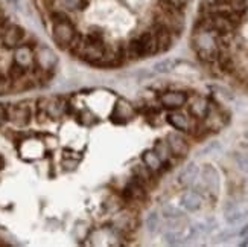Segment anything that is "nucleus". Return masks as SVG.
Returning a JSON list of instances; mask_svg holds the SVG:
<instances>
[{
    "instance_id": "nucleus-7",
    "label": "nucleus",
    "mask_w": 248,
    "mask_h": 247,
    "mask_svg": "<svg viewBox=\"0 0 248 247\" xmlns=\"http://www.w3.org/2000/svg\"><path fill=\"white\" fill-rule=\"evenodd\" d=\"M189 96L185 92H165L160 95V104L161 107H165L168 110H180L183 105L187 104Z\"/></svg>"
},
{
    "instance_id": "nucleus-23",
    "label": "nucleus",
    "mask_w": 248,
    "mask_h": 247,
    "mask_svg": "<svg viewBox=\"0 0 248 247\" xmlns=\"http://www.w3.org/2000/svg\"><path fill=\"white\" fill-rule=\"evenodd\" d=\"M163 240L166 244L169 246H177V244H181L183 243V235L180 231H175V229H168L165 233H163Z\"/></svg>"
},
{
    "instance_id": "nucleus-26",
    "label": "nucleus",
    "mask_w": 248,
    "mask_h": 247,
    "mask_svg": "<svg viewBox=\"0 0 248 247\" xmlns=\"http://www.w3.org/2000/svg\"><path fill=\"white\" fill-rule=\"evenodd\" d=\"M9 92H13V81L9 80L8 75L0 72V96L8 95Z\"/></svg>"
},
{
    "instance_id": "nucleus-3",
    "label": "nucleus",
    "mask_w": 248,
    "mask_h": 247,
    "mask_svg": "<svg viewBox=\"0 0 248 247\" xmlns=\"http://www.w3.org/2000/svg\"><path fill=\"white\" fill-rule=\"evenodd\" d=\"M146 197H148V188L133 176L131 180L128 181V185L125 186V189L122 191V198L126 203H134V201H145Z\"/></svg>"
},
{
    "instance_id": "nucleus-17",
    "label": "nucleus",
    "mask_w": 248,
    "mask_h": 247,
    "mask_svg": "<svg viewBox=\"0 0 248 247\" xmlns=\"http://www.w3.org/2000/svg\"><path fill=\"white\" fill-rule=\"evenodd\" d=\"M198 174H200V168L195 164H190V165H187L180 173V176H178V183L181 186H190L192 183H195Z\"/></svg>"
},
{
    "instance_id": "nucleus-25",
    "label": "nucleus",
    "mask_w": 248,
    "mask_h": 247,
    "mask_svg": "<svg viewBox=\"0 0 248 247\" xmlns=\"http://www.w3.org/2000/svg\"><path fill=\"white\" fill-rule=\"evenodd\" d=\"M160 228V217H158V214L153 212V214H149V215L146 217V229L148 232L151 233H154L157 232Z\"/></svg>"
},
{
    "instance_id": "nucleus-13",
    "label": "nucleus",
    "mask_w": 248,
    "mask_h": 247,
    "mask_svg": "<svg viewBox=\"0 0 248 247\" xmlns=\"http://www.w3.org/2000/svg\"><path fill=\"white\" fill-rule=\"evenodd\" d=\"M209 110H210V104H209V101L206 99V98H195L192 102H190V105H189V115L193 117L195 121H202L204 117L207 116V113H209Z\"/></svg>"
},
{
    "instance_id": "nucleus-20",
    "label": "nucleus",
    "mask_w": 248,
    "mask_h": 247,
    "mask_svg": "<svg viewBox=\"0 0 248 247\" xmlns=\"http://www.w3.org/2000/svg\"><path fill=\"white\" fill-rule=\"evenodd\" d=\"M28 70H29V67H26V66H23V64H20V63H17L16 60L9 64V67H8V77H9V80L13 81V82H16V81H20V80H23L26 75H28Z\"/></svg>"
},
{
    "instance_id": "nucleus-31",
    "label": "nucleus",
    "mask_w": 248,
    "mask_h": 247,
    "mask_svg": "<svg viewBox=\"0 0 248 247\" xmlns=\"http://www.w3.org/2000/svg\"><path fill=\"white\" fill-rule=\"evenodd\" d=\"M239 235L242 238H248V224H245V226L241 229V232H239Z\"/></svg>"
},
{
    "instance_id": "nucleus-15",
    "label": "nucleus",
    "mask_w": 248,
    "mask_h": 247,
    "mask_svg": "<svg viewBox=\"0 0 248 247\" xmlns=\"http://www.w3.org/2000/svg\"><path fill=\"white\" fill-rule=\"evenodd\" d=\"M64 113H66V102L60 98L46 99V115L52 121H58Z\"/></svg>"
},
{
    "instance_id": "nucleus-6",
    "label": "nucleus",
    "mask_w": 248,
    "mask_h": 247,
    "mask_svg": "<svg viewBox=\"0 0 248 247\" xmlns=\"http://www.w3.org/2000/svg\"><path fill=\"white\" fill-rule=\"evenodd\" d=\"M153 34H154L155 41H157V49H158V52H166V50L170 49L172 43H174V32H172L170 29H168L165 25L154 21V25H153Z\"/></svg>"
},
{
    "instance_id": "nucleus-8",
    "label": "nucleus",
    "mask_w": 248,
    "mask_h": 247,
    "mask_svg": "<svg viewBox=\"0 0 248 247\" xmlns=\"http://www.w3.org/2000/svg\"><path fill=\"white\" fill-rule=\"evenodd\" d=\"M201 179H202V185L206 186V189L210 194L217 196L221 188V179H219L218 169L212 165H204L201 171Z\"/></svg>"
},
{
    "instance_id": "nucleus-18",
    "label": "nucleus",
    "mask_w": 248,
    "mask_h": 247,
    "mask_svg": "<svg viewBox=\"0 0 248 247\" xmlns=\"http://www.w3.org/2000/svg\"><path fill=\"white\" fill-rule=\"evenodd\" d=\"M142 162L151 171H153L154 174L161 173V171H163V162H161V159L154 153V149H146V151L142 154Z\"/></svg>"
},
{
    "instance_id": "nucleus-19",
    "label": "nucleus",
    "mask_w": 248,
    "mask_h": 247,
    "mask_svg": "<svg viewBox=\"0 0 248 247\" xmlns=\"http://www.w3.org/2000/svg\"><path fill=\"white\" fill-rule=\"evenodd\" d=\"M14 60L26 67H31L32 63H34V50L26 45H20L18 48H16Z\"/></svg>"
},
{
    "instance_id": "nucleus-1",
    "label": "nucleus",
    "mask_w": 248,
    "mask_h": 247,
    "mask_svg": "<svg viewBox=\"0 0 248 247\" xmlns=\"http://www.w3.org/2000/svg\"><path fill=\"white\" fill-rule=\"evenodd\" d=\"M77 34L78 32H77V29H75L70 18L53 23L52 37H53V41L57 43V46L60 49H69L70 43L73 41V38Z\"/></svg>"
},
{
    "instance_id": "nucleus-10",
    "label": "nucleus",
    "mask_w": 248,
    "mask_h": 247,
    "mask_svg": "<svg viewBox=\"0 0 248 247\" xmlns=\"http://www.w3.org/2000/svg\"><path fill=\"white\" fill-rule=\"evenodd\" d=\"M166 121H168V124H170L172 127H174L175 130L183 132V133H189L190 128H192V121L187 117V115L177 112V110H172L166 116Z\"/></svg>"
},
{
    "instance_id": "nucleus-22",
    "label": "nucleus",
    "mask_w": 248,
    "mask_h": 247,
    "mask_svg": "<svg viewBox=\"0 0 248 247\" xmlns=\"http://www.w3.org/2000/svg\"><path fill=\"white\" fill-rule=\"evenodd\" d=\"M177 64H178L177 60L166 58V60H161V61L155 63L153 69H154V72H157V73H169V72H172V70L175 69Z\"/></svg>"
},
{
    "instance_id": "nucleus-12",
    "label": "nucleus",
    "mask_w": 248,
    "mask_h": 247,
    "mask_svg": "<svg viewBox=\"0 0 248 247\" xmlns=\"http://www.w3.org/2000/svg\"><path fill=\"white\" fill-rule=\"evenodd\" d=\"M134 116V109L131 104H128L125 99H119L114 107V113L111 116V119L117 124H125Z\"/></svg>"
},
{
    "instance_id": "nucleus-2",
    "label": "nucleus",
    "mask_w": 248,
    "mask_h": 247,
    "mask_svg": "<svg viewBox=\"0 0 248 247\" xmlns=\"http://www.w3.org/2000/svg\"><path fill=\"white\" fill-rule=\"evenodd\" d=\"M57 55L47 46H40L38 49L34 50V64L43 72L53 73V69L57 67Z\"/></svg>"
},
{
    "instance_id": "nucleus-30",
    "label": "nucleus",
    "mask_w": 248,
    "mask_h": 247,
    "mask_svg": "<svg viewBox=\"0 0 248 247\" xmlns=\"http://www.w3.org/2000/svg\"><path fill=\"white\" fill-rule=\"evenodd\" d=\"M234 232L233 231H225V232H222L221 235H219V237H218V240L219 241H227V240H230L232 237H234Z\"/></svg>"
},
{
    "instance_id": "nucleus-11",
    "label": "nucleus",
    "mask_w": 248,
    "mask_h": 247,
    "mask_svg": "<svg viewBox=\"0 0 248 247\" xmlns=\"http://www.w3.org/2000/svg\"><path fill=\"white\" fill-rule=\"evenodd\" d=\"M224 214H225V221L229 224H238L248 217V209H244L236 205V203L229 201L224 208Z\"/></svg>"
},
{
    "instance_id": "nucleus-32",
    "label": "nucleus",
    "mask_w": 248,
    "mask_h": 247,
    "mask_svg": "<svg viewBox=\"0 0 248 247\" xmlns=\"http://www.w3.org/2000/svg\"><path fill=\"white\" fill-rule=\"evenodd\" d=\"M5 165H6V160H5L3 154H0V171L5 168Z\"/></svg>"
},
{
    "instance_id": "nucleus-27",
    "label": "nucleus",
    "mask_w": 248,
    "mask_h": 247,
    "mask_svg": "<svg viewBox=\"0 0 248 247\" xmlns=\"http://www.w3.org/2000/svg\"><path fill=\"white\" fill-rule=\"evenodd\" d=\"M234 162L238 165V168L244 173H248V156L247 154H241V153H236L234 154Z\"/></svg>"
},
{
    "instance_id": "nucleus-14",
    "label": "nucleus",
    "mask_w": 248,
    "mask_h": 247,
    "mask_svg": "<svg viewBox=\"0 0 248 247\" xmlns=\"http://www.w3.org/2000/svg\"><path fill=\"white\" fill-rule=\"evenodd\" d=\"M180 203L187 212H197L202 206V197L197 191H186L185 194L181 196Z\"/></svg>"
},
{
    "instance_id": "nucleus-29",
    "label": "nucleus",
    "mask_w": 248,
    "mask_h": 247,
    "mask_svg": "<svg viewBox=\"0 0 248 247\" xmlns=\"http://www.w3.org/2000/svg\"><path fill=\"white\" fill-rule=\"evenodd\" d=\"M9 18L5 16H0V34H3V31L9 26Z\"/></svg>"
},
{
    "instance_id": "nucleus-5",
    "label": "nucleus",
    "mask_w": 248,
    "mask_h": 247,
    "mask_svg": "<svg viewBox=\"0 0 248 247\" xmlns=\"http://www.w3.org/2000/svg\"><path fill=\"white\" fill-rule=\"evenodd\" d=\"M26 38V31L20 25H9L2 34V43L8 49H16Z\"/></svg>"
},
{
    "instance_id": "nucleus-21",
    "label": "nucleus",
    "mask_w": 248,
    "mask_h": 247,
    "mask_svg": "<svg viewBox=\"0 0 248 247\" xmlns=\"http://www.w3.org/2000/svg\"><path fill=\"white\" fill-rule=\"evenodd\" d=\"M154 153L161 159V162H168V160H170V157H172V153H170V148H169V145H168V142H166V139L165 141H157L155 144H154Z\"/></svg>"
},
{
    "instance_id": "nucleus-4",
    "label": "nucleus",
    "mask_w": 248,
    "mask_h": 247,
    "mask_svg": "<svg viewBox=\"0 0 248 247\" xmlns=\"http://www.w3.org/2000/svg\"><path fill=\"white\" fill-rule=\"evenodd\" d=\"M9 121L17 127H26L32 121V110L26 102H20L8 107Z\"/></svg>"
},
{
    "instance_id": "nucleus-16",
    "label": "nucleus",
    "mask_w": 248,
    "mask_h": 247,
    "mask_svg": "<svg viewBox=\"0 0 248 247\" xmlns=\"http://www.w3.org/2000/svg\"><path fill=\"white\" fill-rule=\"evenodd\" d=\"M133 176L136 179H139L142 183L146 186V188H151L154 183H155V179H154V173L151 171L145 164H140V165H136L133 168Z\"/></svg>"
},
{
    "instance_id": "nucleus-24",
    "label": "nucleus",
    "mask_w": 248,
    "mask_h": 247,
    "mask_svg": "<svg viewBox=\"0 0 248 247\" xmlns=\"http://www.w3.org/2000/svg\"><path fill=\"white\" fill-rule=\"evenodd\" d=\"M161 215L168 220H175V218H183V211L178 209L177 206H172V205H165L163 209H161Z\"/></svg>"
},
{
    "instance_id": "nucleus-9",
    "label": "nucleus",
    "mask_w": 248,
    "mask_h": 247,
    "mask_svg": "<svg viewBox=\"0 0 248 247\" xmlns=\"http://www.w3.org/2000/svg\"><path fill=\"white\" fill-rule=\"evenodd\" d=\"M166 142L170 148V153L174 157H178V159H183L189 154V149H190V145L189 142L186 141L185 137L178 133H169L166 136Z\"/></svg>"
},
{
    "instance_id": "nucleus-28",
    "label": "nucleus",
    "mask_w": 248,
    "mask_h": 247,
    "mask_svg": "<svg viewBox=\"0 0 248 247\" xmlns=\"http://www.w3.org/2000/svg\"><path fill=\"white\" fill-rule=\"evenodd\" d=\"M6 121H9V113H8V107H5L3 104H0V125L5 124Z\"/></svg>"
}]
</instances>
